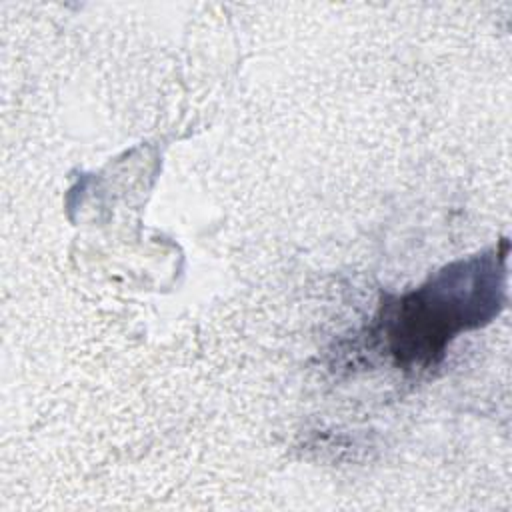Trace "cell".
I'll return each mask as SVG.
<instances>
[{"mask_svg":"<svg viewBox=\"0 0 512 512\" xmlns=\"http://www.w3.org/2000/svg\"><path fill=\"white\" fill-rule=\"evenodd\" d=\"M494 272L488 258H476L448 268L434 284L404 298L388 326L392 352L406 360H430L454 332L478 324L496 302V284L480 288Z\"/></svg>","mask_w":512,"mask_h":512,"instance_id":"1","label":"cell"}]
</instances>
